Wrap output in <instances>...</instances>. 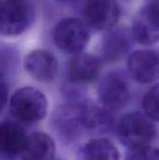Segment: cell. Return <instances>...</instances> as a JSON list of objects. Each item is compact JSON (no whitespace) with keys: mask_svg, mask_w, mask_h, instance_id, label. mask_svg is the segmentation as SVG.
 Listing matches in <instances>:
<instances>
[{"mask_svg":"<svg viewBox=\"0 0 159 160\" xmlns=\"http://www.w3.org/2000/svg\"><path fill=\"white\" fill-rule=\"evenodd\" d=\"M134 41L141 45H152L159 41V6L153 0L134 16L131 24Z\"/></svg>","mask_w":159,"mask_h":160,"instance_id":"7","label":"cell"},{"mask_svg":"<svg viewBox=\"0 0 159 160\" xmlns=\"http://www.w3.org/2000/svg\"><path fill=\"white\" fill-rule=\"evenodd\" d=\"M17 1H21V0H17Z\"/></svg>","mask_w":159,"mask_h":160,"instance_id":"22","label":"cell"},{"mask_svg":"<svg viewBox=\"0 0 159 160\" xmlns=\"http://www.w3.org/2000/svg\"><path fill=\"white\" fill-rule=\"evenodd\" d=\"M52 38L59 50L74 55L81 53L90 39L88 25L78 18L62 19L53 28Z\"/></svg>","mask_w":159,"mask_h":160,"instance_id":"4","label":"cell"},{"mask_svg":"<svg viewBox=\"0 0 159 160\" xmlns=\"http://www.w3.org/2000/svg\"><path fill=\"white\" fill-rule=\"evenodd\" d=\"M97 93L102 106L109 111L122 110L128 104L131 98L127 80L118 72L106 74L99 81Z\"/></svg>","mask_w":159,"mask_h":160,"instance_id":"5","label":"cell"},{"mask_svg":"<svg viewBox=\"0 0 159 160\" xmlns=\"http://www.w3.org/2000/svg\"><path fill=\"white\" fill-rule=\"evenodd\" d=\"M7 100V86L5 78L0 73V112L4 109Z\"/></svg>","mask_w":159,"mask_h":160,"instance_id":"19","label":"cell"},{"mask_svg":"<svg viewBox=\"0 0 159 160\" xmlns=\"http://www.w3.org/2000/svg\"><path fill=\"white\" fill-rule=\"evenodd\" d=\"M55 142L51 136L36 132L28 136L26 145L21 154V160H53L55 157Z\"/></svg>","mask_w":159,"mask_h":160,"instance_id":"14","label":"cell"},{"mask_svg":"<svg viewBox=\"0 0 159 160\" xmlns=\"http://www.w3.org/2000/svg\"><path fill=\"white\" fill-rule=\"evenodd\" d=\"M125 160H159V148L151 144L128 148Z\"/></svg>","mask_w":159,"mask_h":160,"instance_id":"18","label":"cell"},{"mask_svg":"<svg viewBox=\"0 0 159 160\" xmlns=\"http://www.w3.org/2000/svg\"><path fill=\"white\" fill-rule=\"evenodd\" d=\"M143 112L154 122H159V83L153 86L143 97Z\"/></svg>","mask_w":159,"mask_h":160,"instance_id":"17","label":"cell"},{"mask_svg":"<svg viewBox=\"0 0 159 160\" xmlns=\"http://www.w3.org/2000/svg\"><path fill=\"white\" fill-rule=\"evenodd\" d=\"M111 111L104 107H98L88 101L82 103V114L86 132H107L114 125V118Z\"/></svg>","mask_w":159,"mask_h":160,"instance_id":"16","label":"cell"},{"mask_svg":"<svg viewBox=\"0 0 159 160\" xmlns=\"http://www.w3.org/2000/svg\"><path fill=\"white\" fill-rule=\"evenodd\" d=\"M101 60L91 53L75 54L67 64V77L70 82L83 85L95 82L101 71Z\"/></svg>","mask_w":159,"mask_h":160,"instance_id":"11","label":"cell"},{"mask_svg":"<svg viewBox=\"0 0 159 160\" xmlns=\"http://www.w3.org/2000/svg\"><path fill=\"white\" fill-rule=\"evenodd\" d=\"M10 112L20 122L37 123L47 115V98L37 88L31 86L19 88L10 98Z\"/></svg>","mask_w":159,"mask_h":160,"instance_id":"2","label":"cell"},{"mask_svg":"<svg viewBox=\"0 0 159 160\" xmlns=\"http://www.w3.org/2000/svg\"><path fill=\"white\" fill-rule=\"evenodd\" d=\"M118 148L108 139L95 138L82 144L77 152L78 160H120Z\"/></svg>","mask_w":159,"mask_h":160,"instance_id":"15","label":"cell"},{"mask_svg":"<svg viewBox=\"0 0 159 160\" xmlns=\"http://www.w3.org/2000/svg\"><path fill=\"white\" fill-rule=\"evenodd\" d=\"M34 12L25 0H5L0 2V34L18 36L31 24Z\"/></svg>","mask_w":159,"mask_h":160,"instance_id":"6","label":"cell"},{"mask_svg":"<svg viewBox=\"0 0 159 160\" xmlns=\"http://www.w3.org/2000/svg\"><path fill=\"white\" fill-rule=\"evenodd\" d=\"M127 70L139 83L148 84L159 80V53L151 50H139L127 58Z\"/></svg>","mask_w":159,"mask_h":160,"instance_id":"9","label":"cell"},{"mask_svg":"<svg viewBox=\"0 0 159 160\" xmlns=\"http://www.w3.org/2000/svg\"><path fill=\"white\" fill-rule=\"evenodd\" d=\"M82 99L70 100L55 109L52 115V126L56 134L66 142H74L86 132Z\"/></svg>","mask_w":159,"mask_h":160,"instance_id":"3","label":"cell"},{"mask_svg":"<svg viewBox=\"0 0 159 160\" xmlns=\"http://www.w3.org/2000/svg\"><path fill=\"white\" fill-rule=\"evenodd\" d=\"M116 133L122 144L132 148L151 144L157 136V128L144 112H131L119 120Z\"/></svg>","mask_w":159,"mask_h":160,"instance_id":"1","label":"cell"},{"mask_svg":"<svg viewBox=\"0 0 159 160\" xmlns=\"http://www.w3.org/2000/svg\"><path fill=\"white\" fill-rule=\"evenodd\" d=\"M28 136L18 123L4 121L0 123V153L7 157L21 156Z\"/></svg>","mask_w":159,"mask_h":160,"instance_id":"13","label":"cell"},{"mask_svg":"<svg viewBox=\"0 0 159 160\" xmlns=\"http://www.w3.org/2000/svg\"><path fill=\"white\" fill-rule=\"evenodd\" d=\"M55 1H58V2H74L76 0H55Z\"/></svg>","mask_w":159,"mask_h":160,"instance_id":"20","label":"cell"},{"mask_svg":"<svg viewBox=\"0 0 159 160\" xmlns=\"http://www.w3.org/2000/svg\"><path fill=\"white\" fill-rule=\"evenodd\" d=\"M24 68L36 81L50 83L55 80L58 74V62L51 52L47 50H35L26 55Z\"/></svg>","mask_w":159,"mask_h":160,"instance_id":"10","label":"cell"},{"mask_svg":"<svg viewBox=\"0 0 159 160\" xmlns=\"http://www.w3.org/2000/svg\"><path fill=\"white\" fill-rule=\"evenodd\" d=\"M83 14L88 26L101 31H109L117 24L121 11L116 0H87Z\"/></svg>","mask_w":159,"mask_h":160,"instance_id":"8","label":"cell"},{"mask_svg":"<svg viewBox=\"0 0 159 160\" xmlns=\"http://www.w3.org/2000/svg\"><path fill=\"white\" fill-rule=\"evenodd\" d=\"M133 41L131 31L126 27H114L107 31L101 46L103 59L109 63L121 60L131 50Z\"/></svg>","mask_w":159,"mask_h":160,"instance_id":"12","label":"cell"},{"mask_svg":"<svg viewBox=\"0 0 159 160\" xmlns=\"http://www.w3.org/2000/svg\"><path fill=\"white\" fill-rule=\"evenodd\" d=\"M154 1H155V2H156V3H157V4L159 6V0H154Z\"/></svg>","mask_w":159,"mask_h":160,"instance_id":"21","label":"cell"}]
</instances>
